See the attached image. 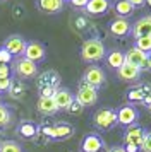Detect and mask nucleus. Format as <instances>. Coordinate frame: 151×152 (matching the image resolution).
<instances>
[{"instance_id": "nucleus-13", "label": "nucleus", "mask_w": 151, "mask_h": 152, "mask_svg": "<svg viewBox=\"0 0 151 152\" xmlns=\"http://www.w3.org/2000/svg\"><path fill=\"white\" fill-rule=\"evenodd\" d=\"M45 56H47V51H45V46L38 41H29L26 46V51H24V58L27 60H31L34 62L36 65L40 62L45 60Z\"/></svg>"}, {"instance_id": "nucleus-19", "label": "nucleus", "mask_w": 151, "mask_h": 152, "mask_svg": "<svg viewBox=\"0 0 151 152\" xmlns=\"http://www.w3.org/2000/svg\"><path fill=\"white\" fill-rule=\"evenodd\" d=\"M65 0H36V7L45 14H58L64 9Z\"/></svg>"}, {"instance_id": "nucleus-15", "label": "nucleus", "mask_w": 151, "mask_h": 152, "mask_svg": "<svg viewBox=\"0 0 151 152\" xmlns=\"http://www.w3.org/2000/svg\"><path fill=\"white\" fill-rule=\"evenodd\" d=\"M108 31L112 36H115V38H124V36H127L132 31V26L129 24L127 19H124V17H117L113 21L108 24Z\"/></svg>"}, {"instance_id": "nucleus-24", "label": "nucleus", "mask_w": 151, "mask_h": 152, "mask_svg": "<svg viewBox=\"0 0 151 152\" xmlns=\"http://www.w3.org/2000/svg\"><path fill=\"white\" fill-rule=\"evenodd\" d=\"M91 21L88 19V15L86 14H76L72 17V28L77 31V33H86L91 29Z\"/></svg>"}, {"instance_id": "nucleus-20", "label": "nucleus", "mask_w": 151, "mask_h": 152, "mask_svg": "<svg viewBox=\"0 0 151 152\" xmlns=\"http://www.w3.org/2000/svg\"><path fill=\"white\" fill-rule=\"evenodd\" d=\"M146 53L141 51L139 48L136 46H132L130 50H127V53H125V63H129V65H134L137 69H143L144 62H146Z\"/></svg>"}, {"instance_id": "nucleus-2", "label": "nucleus", "mask_w": 151, "mask_h": 152, "mask_svg": "<svg viewBox=\"0 0 151 152\" xmlns=\"http://www.w3.org/2000/svg\"><path fill=\"white\" fill-rule=\"evenodd\" d=\"M38 132L41 135H45L50 140H65V138H70L72 133H74V126L69 123H43L38 126Z\"/></svg>"}, {"instance_id": "nucleus-7", "label": "nucleus", "mask_w": 151, "mask_h": 152, "mask_svg": "<svg viewBox=\"0 0 151 152\" xmlns=\"http://www.w3.org/2000/svg\"><path fill=\"white\" fill-rule=\"evenodd\" d=\"M26 46H27V41L21 34H10L5 41H4V48H5L12 56H17V58H19V56H24Z\"/></svg>"}, {"instance_id": "nucleus-39", "label": "nucleus", "mask_w": 151, "mask_h": 152, "mask_svg": "<svg viewBox=\"0 0 151 152\" xmlns=\"http://www.w3.org/2000/svg\"><path fill=\"white\" fill-rule=\"evenodd\" d=\"M107 152H125V149H124V147H120V145H117V147H112V149H108Z\"/></svg>"}, {"instance_id": "nucleus-32", "label": "nucleus", "mask_w": 151, "mask_h": 152, "mask_svg": "<svg viewBox=\"0 0 151 152\" xmlns=\"http://www.w3.org/2000/svg\"><path fill=\"white\" fill-rule=\"evenodd\" d=\"M82 110H84V106H82L77 99H74V103L69 106V110H67V113H70V115H81L82 113Z\"/></svg>"}, {"instance_id": "nucleus-37", "label": "nucleus", "mask_w": 151, "mask_h": 152, "mask_svg": "<svg viewBox=\"0 0 151 152\" xmlns=\"http://www.w3.org/2000/svg\"><path fill=\"white\" fill-rule=\"evenodd\" d=\"M14 17L16 19H21L22 17V7L21 5H14Z\"/></svg>"}, {"instance_id": "nucleus-17", "label": "nucleus", "mask_w": 151, "mask_h": 152, "mask_svg": "<svg viewBox=\"0 0 151 152\" xmlns=\"http://www.w3.org/2000/svg\"><path fill=\"white\" fill-rule=\"evenodd\" d=\"M117 75H118V79H122L124 82H136V80H139L141 69H137L134 65H129V63H124L120 69H117Z\"/></svg>"}, {"instance_id": "nucleus-31", "label": "nucleus", "mask_w": 151, "mask_h": 152, "mask_svg": "<svg viewBox=\"0 0 151 152\" xmlns=\"http://www.w3.org/2000/svg\"><path fill=\"white\" fill-rule=\"evenodd\" d=\"M141 151L144 152H151V130L144 132V138H143V145H141Z\"/></svg>"}, {"instance_id": "nucleus-21", "label": "nucleus", "mask_w": 151, "mask_h": 152, "mask_svg": "<svg viewBox=\"0 0 151 152\" xmlns=\"http://www.w3.org/2000/svg\"><path fill=\"white\" fill-rule=\"evenodd\" d=\"M36 110L40 111L41 115L50 116V115H55L58 111V106H57L53 97H41L40 96V99L36 101Z\"/></svg>"}, {"instance_id": "nucleus-36", "label": "nucleus", "mask_w": 151, "mask_h": 152, "mask_svg": "<svg viewBox=\"0 0 151 152\" xmlns=\"http://www.w3.org/2000/svg\"><path fill=\"white\" fill-rule=\"evenodd\" d=\"M141 70H146V72H151V53H148V56H146V62H144L143 69Z\"/></svg>"}, {"instance_id": "nucleus-9", "label": "nucleus", "mask_w": 151, "mask_h": 152, "mask_svg": "<svg viewBox=\"0 0 151 152\" xmlns=\"http://www.w3.org/2000/svg\"><path fill=\"white\" fill-rule=\"evenodd\" d=\"M82 80L89 86H93L96 89H100L105 80H107V77H105V72H103L100 67H88L86 72H84V75H82Z\"/></svg>"}, {"instance_id": "nucleus-11", "label": "nucleus", "mask_w": 151, "mask_h": 152, "mask_svg": "<svg viewBox=\"0 0 151 152\" xmlns=\"http://www.w3.org/2000/svg\"><path fill=\"white\" fill-rule=\"evenodd\" d=\"M110 7H112V0H89L88 5L84 7V14L89 17H98L107 14Z\"/></svg>"}, {"instance_id": "nucleus-8", "label": "nucleus", "mask_w": 151, "mask_h": 152, "mask_svg": "<svg viewBox=\"0 0 151 152\" xmlns=\"http://www.w3.org/2000/svg\"><path fill=\"white\" fill-rule=\"evenodd\" d=\"M144 132L139 125H130L125 128V133H124V145H134V147H139L143 145V138H144Z\"/></svg>"}, {"instance_id": "nucleus-33", "label": "nucleus", "mask_w": 151, "mask_h": 152, "mask_svg": "<svg viewBox=\"0 0 151 152\" xmlns=\"http://www.w3.org/2000/svg\"><path fill=\"white\" fill-rule=\"evenodd\" d=\"M12 70L9 65H2L0 63V79H12Z\"/></svg>"}, {"instance_id": "nucleus-12", "label": "nucleus", "mask_w": 151, "mask_h": 152, "mask_svg": "<svg viewBox=\"0 0 151 152\" xmlns=\"http://www.w3.org/2000/svg\"><path fill=\"white\" fill-rule=\"evenodd\" d=\"M105 142L98 133H88L81 142V152H103Z\"/></svg>"}, {"instance_id": "nucleus-6", "label": "nucleus", "mask_w": 151, "mask_h": 152, "mask_svg": "<svg viewBox=\"0 0 151 152\" xmlns=\"http://www.w3.org/2000/svg\"><path fill=\"white\" fill-rule=\"evenodd\" d=\"M60 74L57 72V70H45V72H41L40 75L36 77V86H38V89H60Z\"/></svg>"}, {"instance_id": "nucleus-22", "label": "nucleus", "mask_w": 151, "mask_h": 152, "mask_svg": "<svg viewBox=\"0 0 151 152\" xmlns=\"http://www.w3.org/2000/svg\"><path fill=\"white\" fill-rule=\"evenodd\" d=\"M17 133L26 140H33L38 135V126L33 121H21V125L17 126Z\"/></svg>"}, {"instance_id": "nucleus-27", "label": "nucleus", "mask_w": 151, "mask_h": 152, "mask_svg": "<svg viewBox=\"0 0 151 152\" xmlns=\"http://www.w3.org/2000/svg\"><path fill=\"white\" fill-rule=\"evenodd\" d=\"M0 152H22V147L16 140H2L0 142Z\"/></svg>"}, {"instance_id": "nucleus-35", "label": "nucleus", "mask_w": 151, "mask_h": 152, "mask_svg": "<svg viewBox=\"0 0 151 152\" xmlns=\"http://www.w3.org/2000/svg\"><path fill=\"white\" fill-rule=\"evenodd\" d=\"M70 2V5L74 9H84L86 5H88V2L89 0H69Z\"/></svg>"}, {"instance_id": "nucleus-28", "label": "nucleus", "mask_w": 151, "mask_h": 152, "mask_svg": "<svg viewBox=\"0 0 151 152\" xmlns=\"http://www.w3.org/2000/svg\"><path fill=\"white\" fill-rule=\"evenodd\" d=\"M136 48H139L141 51H144L146 55L151 53V36H148V38H137L136 39Z\"/></svg>"}, {"instance_id": "nucleus-34", "label": "nucleus", "mask_w": 151, "mask_h": 152, "mask_svg": "<svg viewBox=\"0 0 151 152\" xmlns=\"http://www.w3.org/2000/svg\"><path fill=\"white\" fill-rule=\"evenodd\" d=\"M12 79H0V92H9Z\"/></svg>"}, {"instance_id": "nucleus-14", "label": "nucleus", "mask_w": 151, "mask_h": 152, "mask_svg": "<svg viewBox=\"0 0 151 152\" xmlns=\"http://www.w3.org/2000/svg\"><path fill=\"white\" fill-rule=\"evenodd\" d=\"M148 96H151V84L150 82L137 84V86H134L127 92V99H129L130 103H143Z\"/></svg>"}, {"instance_id": "nucleus-42", "label": "nucleus", "mask_w": 151, "mask_h": 152, "mask_svg": "<svg viewBox=\"0 0 151 152\" xmlns=\"http://www.w3.org/2000/svg\"><path fill=\"white\" fill-rule=\"evenodd\" d=\"M0 2H5V0H0Z\"/></svg>"}, {"instance_id": "nucleus-10", "label": "nucleus", "mask_w": 151, "mask_h": 152, "mask_svg": "<svg viewBox=\"0 0 151 152\" xmlns=\"http://www.w3.org/2000/svg\"><path fill=\"white\" fill-rule=\"evenodd\" d=\"M137 118H139V113H137V110L132 104H125L120 110H117V121L120 125H124V126L134 125L137 121Z\"/></svg>"}, {"instance_id": "nucleus-23", "label": "nucleus", "mask_w": 151, "mask_h": 152, "mask_svg": "<svg viewBox=\"0 0 151 152\" xmlns=\"http://www.w3.org/2000/svg\"><path fill=\"white\" fill-rule=\"evenodd\" d=\"M113 10L118 17H124V19L134 14V7H132V4L129 0H115L113 2Z\"/></svg>"}, {"instance_id": "nucleus-26", "label": "nucleus", "mask_w": 151, "mask_h": 152, "mask_svg": "<svg viewBox=\"0 0 151 152\" xmlns=\"http://www.w3.org/2000/svg\"><path fill=\"white\" fill-rule=\"evenodd\" d=\"M26 94V86L22 80H12L10 84V89H9V96L12 99H21V97Z\"/></svg>"}, {"instance_id": "nucleus-30", "label": "nucleus", "mask_w": 151, "mask_h": 152, "mask_svg": "<svg viewBox=\"0 0 151 152\" xmlns=\"http://www.w3.org/2000/svg\"><path fill=\"white\" fill-rule=\"evenodd\" d=\"M12 60H14V56L2 46V48H0V63H2V65H10Z\"/></svg>"}, {"instance_id": "nucleus-3", "label": "nucleus", "mask_w": 151, "mask_h": 152, "mask_svg": "<svg viewBox=\"0 0 151 152\" xmlns=\"http://www.w3.org/2000/svg\"><path fill=\"white\" fill-rule=\"evenodd\" d=\"M117 123V110L113 108H100L93 115V125L100 130H110Z\"/></svg>"}, {"instance_id": "nucleus-25", "label": "nucleus", "mask_w": 151, "mask_h": 152, "mask_svg": "<svg viewBox=\"0 0 151 152\" xmlns=\"http://www.w3.org/2000/svg\"><path fill=\"white\" fill-rule=\"evenodd\" d=\"M107 63L112 69H120L124 63H125V55H124L120 50H112L107 53Z\"/></svg>"}, {"instance_id": "nucleus-1", "label": "nucleus", "mask_w": 151, "mask_h": 152, "mask_svg": "<svg viewBox=\"0 0 151 152\" xmlns=\"http://www.w3.org/2000/svg\"><path fill=\"white\" fill-rule=\"evenodd\" d=\"M107 56V48L103 45L101 39L98 38H89L82 43L81 46V58L84 62L93 63V62H100Z\"/></svg>"}, {"instance_id": "nucleus-5", "label": "nucleus", "mask_w": 151, "mask_h": 152, "mask_svg": "<svg viewBox=\"0 0 151 152\" xmlns=\"http://www.w3.org/2000/svg\"><path fill=\"white\" fill-rule=\"evenodd\" d=\"M76 99L86 108V106H95L96 101H98V89L86 84L84 80L79 82L77 86V92H76Z\"/></svg>"}, {"instance_id": "nucleus-41", "label": "nucleus", "mask_w": 151, "mask_h": 152, "mask_svg": "<svg viewBox=\"0 0 151 152\" xmlns=\"http://www.w3.org/2000/svg\"><path fill=\"white\" fill-rule=\"evenodd\" d=\"M0 104H2V96H0Z\"/></svg>"}, {"instance_id": "nucleus-18", "label": "nucleus", "mask_w": 151, "mask_h": 152, "mask_svg": "<svg viewBox=\"0 0 151 152\" xmlns=\"http://www.w3.org/2000/svg\"><path fill=\"white\" fill-rule=\"evenodd\" d=\"M55 103H57V106H58V110H69V106L74 103V99H76V94H72L69 89H64V87H60V89L55 92Z\"/></svg>"}, {"instance_id": "nucleus-38", "label": "nucleus", "mask_w": 151, "mask_h": 152, "mask_svg": "<svg viewBox=\"0 0 151 152\" xmlns=\"http://www.w3.org/2000/svg\"><path fill=\"white\" fill-rule=\"evenodd\" d=\"M130 4H132V7L136 9V7H143L144 4H146V0H129Z\"/></svg>"}, {"instance_id": "nucleus-40", "label": "nucleus", "mask_w": 151, "mask_h": 152, "mask_svg": "<svg viewBox=\"0 0 151 152\" xmlns=\"http://www.w3.org/2000/svg\"><path fill=\"white\" fill-rule=\"evenodd\" d=\"M148 110H150V111H151V103H150V106H148Z\"/></svg>"}, {"instance_id": "nucleus-4", "label": "nucleus", "mask_w": 151, "mask_h": 152, "mask_svg": "<svg viewBox=\"0 0 151 152\" xmlns=\"http://www.w3.org/2000/svg\"><path fill=\"white\" fill-rule=\"evenodd\" d=\"M14 72L17 74L19 79H34L38 77V65L24 56H19L14 60Z\"/></svg>"}, {"instance_id": "nucleus-29", "label": "nucleus", "mask_w": 151, "mask_h": 152, "mask_svg": "<svg viewBox=\"0 0 151 152\" xmlns=\"http://www.w3.org/2000/svg\"><path fill=\"white\" fill-rule=\"evenodd\" d=\"M9 121H10V111L4 104H0V128H4Z\"/></svg>"}, {"instance_id": "nucleus-16", "label": "nucleus", "mask_w": 151, "mask_h": 152, "mask_svg": "<svg viewBox=\"0 0 151 152\" xmlns=\"http://www.w3.org/2000/svg\"><path fill=\"white\" fill-rule=\"evenodd\" d=\"M132 36H134V39L151 36V15H144V17L137 19L134 22V26H132Z\"/></svg>"}]
</instances>
